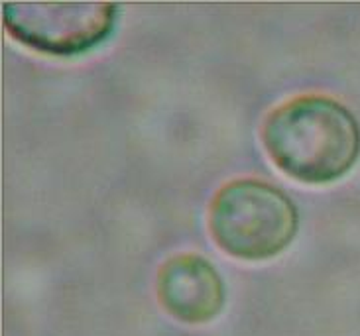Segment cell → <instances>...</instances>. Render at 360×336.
<instances>
[{
    "label": "cell",
    "instance_id": "1",
    "mask_svg": "<svg viewBox=\"0 0 360 336\" xmlns=\"http://www.w3.org/2000/svg\"><path fill=\"white\" fill-rule=\"evenodd\" d=\"M260 138L272 162L292 179L327 185L351 172L360 155V126L327 95H297L264 118Z\"/></svg>",
    "mask_w": 360,
    "mask_h": 336
},
{
    "label": "cell",
    "instance_id": "2",
    "mask_svg": "<svg viewBox=\"0 0 360 336\" xmlns=\"http://www.w3.org/2000/svg\"><path fill=\"white\" fill-rule=\"evenodd\" d=\"M209 232L219 248L240 259H268L293 240L300 217L290 197L262 179L224 183L209 202Z\"/></svg>",
    "mask_w": 360,
    "mask_h": 336
},
{
    "label": "cell",
    "instance_id": "3",
    "mask_svg": "<svg viewBox=\"0 0 360 336\" xmlns=\"http://www.w3.org/2000/svg\"><path fill=\"white\" fill-rule=\"evenodd\" d=\"M4 26L22 46L48 56L73 58L97 48L112 34L117 2H4Z\"/></svg>",
    "mask_w": 360,
    "mask_h": 336
},
{
    "label": "cell",
    "instance_id": "4",
    "mask_svg": "<svg viewBox=\"0 0 360 336\" xmlns=\"http://www.w3.org/2000/svg\"><path fill=\"white\" fill-rule=\"evenodd\" d=\"M158 299L172 317L189 325L214 318L224 307V283L203 256L184 252L167 258L158 271Z\"/></svg>",
    "mask_w": 360,
    "mask_h": 336
}]
</instances>
